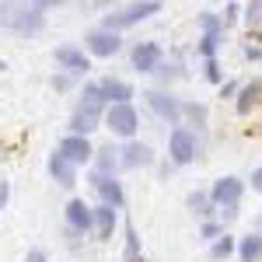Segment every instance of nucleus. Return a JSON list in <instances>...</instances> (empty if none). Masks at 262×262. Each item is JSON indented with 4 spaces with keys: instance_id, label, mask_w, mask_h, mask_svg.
Listing matches in <instances>:
<instances>
[{
    "instance_id": "25",
    "label": "nucleus",
    "mask_w": 262,
    "mask_h": 262,
    "mask_svg": "<svg viewBox=\"0 0 262 262\" xmlns=\"http://www.w3.org/2000/svg\"><path fill=\"white\" fill-rule=\"evenodd\" d=\"M234 252H238V242H234L231 234H221L217 242L210 245V259H213V262H224V259H231Z\"/></svg>"
},
{
    "instance_id": "29",
    "label": "nucleus",
    "mask_w": 262,
    "mask_h": 262,
    "mask_svg": "<svg viewBox=\"0 0 262 262\" xmlns=\"http://www.w3.org/2000/svg\"><path fill=\"white\" fill-rule=\"evenodd\" d=\"M238 14H242V4H227V7H224V28H227V25H231V21H238Z\"/></svg>"
},
{
    "instance_id": "20",
    "label": "nucleus",
    "mask_w": 262,
    "mask_h": 262,
    "mask_svg": "<svg viewBox=\"0 0 262 262\" xmlns=\"http://www.w3.org/2000/svg\"><path fill=\"white\" fill-rule=\"evenodd\" d=\"M122 238H126V248H122V262H143V245H140V231H137V224L126 221L122 224Z\"/></svg>"
},
{
    "instance_id": "6",
    "label": "nucleus",
    "mask_w": 262,
    "mask_h": 262,
    "mask_svg": "<svg viewBox=\"0 0 262 262\" xmlns=\"http://www.w3.org/2000/svg\"><path fill=\"white\" fill-rule=\"evenodd\" d=\"M143 98H147L150 112H154L161 122H168L171 129H175V126H182V101H179V95L161 91V88H150V91H143Z\"/></svg>"
},
{
    "instance_id": "35",
    "label": "nucleus",
    "mask_w": 262,
    "mask_h": 262,
    "mask_svg": "<svg viewBox=\"0 0 262 262\" xmlns=\"http://www.w3.org/2000/svg\"><path fill=\"white\" fill-rule=\"evenodd\" d=\"M252 189H255V192H262V168H255V171H252Z\"/></svg>"
},
{
    "instance_id": "31",
    "label": "nucleus",
    "mask_w": 262,
    "mask_h": 262,
    "mask_svg": "<svg viewBox=\"0 0 262 262\" xmlns=\"http://www.w3.org/2000/svg\"><path fill=\"white\" fill-rule=\"evenodd\" d=\"M245 60H262V46H245Z\"/></svg>"
},
{
    "instance_id": "2",
    "label": "nucleus",
    "mask_w": 262,
    "mask_h": 262,
    "mask_svg": "<svg viewBox=\"0 0 262 262\" xmlns=\"http://www.w3.org/2000/svg\"><path fill=\"white\" fill-rule=\"evenodd\" d=\"M0 28H11L25 39H32L46 28V11L39 0L35 4H0Z\"/></svg>"
},
{
    "instance_id": "19",
    "label": "nucleus",
    "mask_w": 262,
    "mask_h": 262,
    "mask_svg": "<svg viewBox=\"0 0 262 262\" xmlns=\"http://www.w3.org/2000/svg\"><path fill=\"white\" fill-rule=\"evenodd\" d=\"M262 98V81H252V84H242L238 88V95H234V108H238V116H248Z\"/></svg>"
},
{
    "instance_id": "15",
    "label": "nucleus",
    "mask_w": 262,
    "mask_h": 262,
    "mask_svg": "<svg viewBox=\"0 0 262 262\" xmlns=\"http://www.w3.org/2000/svg\"><path fill=\"white\" fill-rule=\"evenodd\" d=\"M98 88L108 105H133V95H137V88L129 81H119V77H101Z\"/></svg>"
},
{
    "instance_id": "13",
    "label": "nucleus",
    "mask_w": 262,
    "mask_h": 262,
    "mask_svg": "<svg viewBox=\"0 0 262 262\" xmlns=\"http://www.w3.org/2000/svg\"><path fill=\"white\" fill-rule=\"evenodd\" d=\"M154 161H158L154 147H147L143 140H126V143L119 147V168L137 171V168H150Z\"/></svg>"
},
{
    "instance_id": "7",
    "label": "nucleus",
    "mask_w": 262,
    "mask_h": 262,
    "mask_svg": "<svg viewBox=\"0 0 262 262\" xmlns=\"http://www.w3.org/2000/svg\"><path fill=\"white\" fill-rule=\"evenodd\" d=\"M242 196H245V182L238 175H221L210 185V203L221 206V210H238Z\"/></svg>"
},
{
    "instance_id": "21",
    "label": "nucleus",
    "mask_w": 262,
    "mask_h": 262,
    "mask_svg": "<svg viewBox=\"0 0 262 262\" xmlns=\"http://www.w3.org/2000/svg\"><path fill=\"white\" fill-rule=\"evenodd\" d=\"M182 119H189L196 126V137L206 133V119H210V112H206V105L203 101H182Z\"/></svg>"
},
{
    "instance_id": "11",
    "label": "nucleus",
    "mask_w": 262,
    "mask_h": 262,
    "mask_svg": "<svg viewBox=\"0 0 262 262\" xmlns=\"http://www.w3.org/2000/svg\"><path fill=\"white\" fill-rule=\"evenodd\" d=\"M56 154H60L63 161H70L74 168H84V164L95 161V147L88 137H74V133H67L60 143H56Z\"/></svg>"
},
{
    "instance_id": "14",
    "label": "nucleus",
    "mask_w": 262,
    "mask_h": 262,
    "mask_svg": "<svg viewBox=\"0 0 262 262\" xmlns=\"http://www.w3.org/2000/svg\"><path fill=\"white\" fill-rule=\"evenodd\" d=\"M91 189L98 192L101 206H112V210L126 206V192H122L119 179H105V175H95V171H91Z\"/></svg>"
},
{
    "instance_id": "1",
    "label": "nucleus",
    "mask_w": 262,
    "mask_h": 262,
    "mask_svg": "<svg viewBox=\"0 0 262 262\" xmlns=\"http://www.w3.org/2000/svg\"><path fill=\"white\" fill-rule=\"evenodd\" d=\"M105 108H108V101L101 95L98 81L84 84L81 101H77V108H74V116H70V133H74V137H91L101 126V119H105Z\"/></svg>"
},
{
    "instance_id": "27",
    "label": "nucleus",
    "mask_w": 262,
    "mask_h": 262,
    "mask_svg": "<svg viewBox=\"0 0 262 262\" xmlns=\"http://www.w3.org/2000/svg\"><path fill=\"white\" fill-rule=\"evenodd\" d=\"M245 21L248 25H262V0H252V4H245Z\"/></svg>"
},
{
    "instance_id": "18",
    "label": "nucleus",
    "mask_w": 262,
    "mask_h": 262,
    "mask_svg": "<svg viewBox=\"0 0 262 262\" xmlns=\"http://www.w3.org/2000/svg\"><path fill=\"white\" fill-rule=\"evenodd\" d=\"M116 227H119V210H112V206H95V234H98L101 242H108V238L116 234Z\"/></svg>"
},
{
    "instance_id": "36",
    "label": "nucleus",
    "mask_w": 262,
    "mask_h": 262,
    "mask_svg": "<svg viewBox=\"0 0 262 262\" xmlns=\"http://www.w3.org/2000/svg\"><path fill=\"white\" fill-rule=\"evenodd\" d=\"M259 234H262V213H259Z\"/></svg>"
},
{
    "instance_id": "22",
    "label": "nucleus",
    "mask_w": 262,
    "mask_h": 262,
    "mask_svg": "<svg viewBox=\"0 0 262 262\" xmlns=\"http://www.w3.org/2000/svg\"><path fill=\"white\" fill-rule=\"evenodd\" d=\"M238 259L242 262H262V234H245L238 242Z\"/></svg>"
},
{
    "instance_id": "28",
    "label": "nucleus",
    "mask_w": 262,
    "mask_h": 262,
    "mask_svg": "<svg viewBox=\"0 0 262 262\" xmlns=\"http://www.w3.org/2000/svg\"><path fill=\"white\" fill-rule=\"evenodd\" d=\"M203 67H206V81H213V84H224V74H221V63H217V60H206Z\"/></svg>"
},
{
    "instance_id": "23",
    "label": "nucleus",
    "mask_w": 262,
    "mask_h": 262,
    "mask_svg": "<svg viewBox=\"0 0 262 262\" xmlns=\"http://www.w3.org/2000/svg\"><path fill=\"white\" fill-rule=\"evenodd\" d=\"M185 203H189L192 217H200V224H203V221H213V210H217V206L210 203V192H192Z\"/></svg>"
},
{
    "instance_id": "32",
    "label": "nucleus",
    "mask_w": 262,
    "mask_h": 262,
    "mask_svg": "<svg viewBox=\"0 0 262 262\" xmlns=\"http://www.w3.org/2000/svg\"><path fill=\"white\" fill-rule=\"evenodd\" d=\"M7 196H11V182H7V179H0V210L7 206Z\"/></svg>"
},
{
    "instance_id": "8",
    "label": "nucleus",
    "mask_w": 262,
    "mask_h": 262,
    "mask_svg": "<svg viewBox=\"0 0 262 262\" xmlns=\"http://www.w3.org/2000/svg\"><path fill=\"white\" fill-rule=\"evenodd\" d=\"M53 63L60 67V74L67 77H81L91 70V56L84 53L81 46H74V42H67V46H56V53H53Z\"/></svg>"
},
{
    "instance_id": "5",
    "label": "nucleus",
    "mask_w": 262,
    "mask_h": 262,
    "mask_svg": "<svg viewBox=\"0 0 262 262\" xmlns=\"http://www.w3.org/2000/svg\"><path fill=\"white\" fill-rule=\"evenodd\" d=\"M101 126H108L122 140H137V133H140V112L133 105H108Z\"/></svg>"
},
{
    "instance_id": "17",
    "label": "nucleus",
    "mask_w": 262,
    "mask_h": 262,
    "mask_svg": "<svg viewBox=\"0 0 262 262\" xmlns=\"http://www.w3.org/2000/svg\"><path fill=\"white\" fill-rule=\"evenodd\" d=\"M49 175H53V182H56V185L74 189V182H77V168H74L70 161H63L60 154L53 150V154H49Z\"/></svg>"
},
{
    "instance_id": "30",
    "label": "nucleus",
    "mask_w": 262,
    "mask_h": 262,
    "mask_svg": "<svg viewBox=\"0 0 262 262\" xmlns=\"http://www.w3.org/2000/svg\"><path fill=\"white\" fill-rule=\"evenodd\" d=\"M25 262H49V255H46L42 248H28V255H25Z\"/></svg>"
},
{
    "instance_id": "26",
    "label": "nucleus",
    "mask_w": 262,
    "mask_h": 262,
    "mask_svg": "<svg viewBox=\"0 0 262 262\" xmlns=\"http://www.w3.org/2000/svg\"><path fill=\"white\" fill-rule=\"evenodd\" d=\"M221 234H227L221 221H203V224H200V238H203V242H210V245H213L217 238H221Z\"/></svg>"
},
{
    "instance_id": "24",
    "label": "nucleus",
    "mask_w": 262,
    "mask_h": 262,
    "mask_svg": "<svg viewBox=\"0 0 262 262\" xmlns=\"http://www.w3.org/2000/svg\"><path fill=\"white\" fill-rule=\"evenodd\" d=\"M200 28H203L206 39H224V32H227V28H224V18L213 14V11H203L200 14Z\"/></svg>"
},
{
    "instance_id": "16",
    "label": "nucleus",
    "mask_w": 262,
    "mask_h": 262,
    "mask_svg": "<svg viewBox=\"0 0 262 262\" xmlns=\"http://www.w3.org/2000/svg\"><path fill=\"white\" fill-rule=\"evenodd\" d=\"M95 175H105V179H116L119 171V147H95Z\"/></svg>"
},
{
    "instance_id": "9",
    "label": "nucleus",
    "mask_w": 262,
    "mask_h": 262,
    "mask_svg": "<svg viewBox=\"0 0 262 262\" xmlns=\"http://www.w3.org/2000/svg\"><path fill=\"white\" fill-rule=\"evenodd\" d=\"M122 49V35L119 32H108V28H95L84 35V53L88 56H98V60H112Z\"/></svg>"
},
{
    "instance_id": "12",
    "label": "nucleus",
    "mask_w": 262,
    "mask_h": 262,
    "mask_svg": "<svg viewBox=\"0 0 262 262\" xmlns=\"http://www.w3.org/2000/svg\"><path fill=\"white\" fill-rule=\"evenodd\" d=\"M63 224L70 234H91L95 231V206H88L84 200H70L63 206Z\"/></svg>"
},
{
    "instance_id": "3",
    "label": "nucleus",
    "mask_w": 262,
    "mask_h": 262,
    "mask_svg": "<svg viewBox=\"0 0 262 262\" xmlns=\"http://www.w3.org/2000/svg\"><path fill=\"white\" fill-rule=\"evenodd\" d=\"M158 11H164L161 0H140V4H126L122 11H112V14H105L101 28H108V32H122V28H129V25H140V21L154 18Z\"/></svg>"
},
{
    "instance_id": "10",
    "label": "nucleus",
    "mask_w": 262,
    "mask_h": 262,
    "mask_svg": "<svg viewBox=\"0 0 262 262\" xmlns=\"http://www.w3.org/2000/svg\"><path fill=\"white\" fill-rule=\"evenodd\" d=\"M161 63H164V49L158 46V42L143 39V42H137V46L129 49V67H133L137 74H158Z\"/></svg>"
},
{
    "instance_id": "34",
    "label": "nucleus",
    "mask_w": 262,
    "mask_h": 262,
    "mask_svg": "<svg viewBox=\"0 0 262 262\" xmlns=\"http://www.w3.org/2000/svg\"><path fill=\"white\" fill-rule=\"evenodd\" d=\"M53 88H56V91L70 88V77H67V74H56V77H53Z\"/></svg>"
},
{
    "instance_id": "4",
    "label": "nucleus",
    "mask_w": 262,
    "mask_h": 262,
    "mask_svg": "<svg viewBox=\"0 0 262 262\" xmlns=\"http://www.w3.org/2000/svg\"><path fill=\"white\" fill-rule=\"evenodd\" d=\"M200 147H203V137H196V129L189 126H175L168 133V161L171 164H192L200 158Z\"/></svg>"
},
{
    "instance_id": "33",
    "label": "nucleus",
    "mask_w": 262,
    "mask_h": 262,
    "mask_svg": "<svg viewBox=\"0 0 262 262\" xmlns=\"http://www.w3.org/2000/svg\"><path fill=\"white\" fill-rule=\"evenodd\" d=\"M238 88H242L238 81H227V84H221V95H224V98H234V91H238Z\"/></svg>"
}]
</instances>
